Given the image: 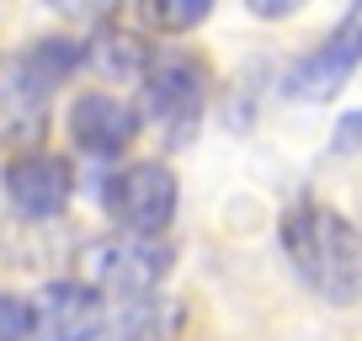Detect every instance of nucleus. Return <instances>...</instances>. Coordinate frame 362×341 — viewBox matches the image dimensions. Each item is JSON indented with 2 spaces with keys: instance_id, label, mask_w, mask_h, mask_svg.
<instances>
[{
  "instance_id": "nucleus-1",
  "label": "nucleus",
  "mask_w": 362,
  "mask_h": 341,
  "mask_svg": "<svg viewBox=\"0 0 362 341\" xmlns=\"http://www.w3.org/2000/svg\"><path fill=\"white\" fill-rule=\"evenodd\" d=\"M283 250L293 262V272L325 304H357L362 299V235L336 208L293 203L283 214Z\"/></svg>"
},
{
  "instance_id": "nucleus-2",
  "label": "nucleus",
  "mask_w": 362,
  "mask_h": 341,
  "mask_svg": "<svg viewBox=\"0 0 362 341\" xmlns=\"http://www.w3.org/2000/svg\"><path fill=\"white\" fill-rule=\"evenodd\" d=\"M170 272V245L144 235H112L86 245V277L80 283L96 288L102 299H149L160 277Z\"/></svg>"
},
{
  "instance_id": "nucleus-3",
  "label": "nucleus",
  "mask_w": 362,
  "mask_h": 341,
  "mask_svg": "<svg viewBox=\"0 0 362 341\" xmlns=\"http://www.w3.org/2000/svg\"><path fill=\"white\" fill-rule=\"evenodd\" d=\"M107 214L123 224V235L160 240V229L176 219V176H170L160 160L123 166L112 182H107Z\"/></svg>"
},
{
  "instance_id": "nucleus-4",
  "label": "nucleus",
  "mask_w": 362,
  "mask_h": 341,
  "mask_svg": "<svg viewBox=\"0 0 362 341\" xmlns=\"http://www.w3.org/2000/svg\"><path fill=\"white\" fill-rule=\"evenodd\" d=\"M54 86L37 54H0V144H37Z\"/></svg>"
},
{
  "instance_id": "nucleus-5",
  "label": "nucleus",
  "mask_w": 362,
  "mask_h": 341,
  "mask_svg": "<svg viewBox=\"0 0 362 341\" xmlns=\"http://www.w3.org/2000/svg\"><path fill=\"white\" fill-rule=\"evenodd\" d=\"M144 112L160 117V123L187 128L208 102V64L192 54V48H160L144 64Z\"/></svg>"
},
{
  "instance_id": "nucleus-6",
  "label": "nucleus",
  "mask_w": 362,
  "mask_h": 341,
  "mask_svg": "<svg viewBox=\"0 0 362 341\" xmlns=\"http://www.w3.org/2000/svg\"><path fill=\"white\" fill-rule=\"evenodd\" d=\"M357 64H362V6H351L336 33L283 75V91L298 96V102H330Z\"/></svg>"
},
{
  "instance_id": "nucleus-7",
  "label": "nucleus",
  "mask_w": 362,
  "mask_h": 341,
  "mask_svg": "<svg viewBox=\"0 0 362 341\" xmlns=\"http://www.w3.org/2000/svg\"><path fill=\"white\" fill-rule=\"evenodd\" d=\"M107 325L102 294L80 277H59L33 294V341H96Z\"/></svg>"
},
{
  "instance_id": "nucleus-8",
  "label": "nucleus",
  "mask_w": 362,
  "mask_h": 341,
  "mask_svg": "<svg viewBox=\"0 0 362 341\" xmlns=\"http://www.w3.org/2000/svg\"><path fill=\"white\" fill-rule=\"evenodd\" d=\"M69 192H75V170L59 155H48V149H27V155H16L11 170H6V197H11L16 214H27V219L64 214Z\"/></svg>"
},
{
  "instance_id": "nucleus-9",
  "label": "nucleus",
  "mask_w": 362,
  "mask_h": 341,
  "mask_svg": "<svg viewBox=\"0 0 362 341\" xmlns=\"http://www.w3.org/2000/svg\"><path fill=\"white\" fill-rule=\"evenodd\" d=\"M134 134H139V112L107 91H86L69 107V139L86 155H117L134 144Z\"/></svg>"
},
{
  "instance_id": "nucleus-10",
  "label": "nucleus",
  "mask_w": 362,
  "mask_h": 341,
  "mask_svg": "<svg viewBox=\"0 0 362 341\" xmlns=\"http://www.w3.org/2000/svg\"><path fill=\"white\" fill-rule=\"evenodd\" d=\"M86 59L102 75H144V64H149V48H144V37H134V33H123V27H102V33L86 43Z\"/></svg>"
},
{
  "instance_id": "nucleus-11",
  "label": "nucleus",
  "mask_w": 362,
  "mask_h": 341,
  "mask_svg": "<svg viewBox=\"0 0 362 341\" xmlns=\"http://www.w3.org/2000/svg\"><path fill=\"white\" fill-rule=\"evenodd\" d=\"M203 16H208V0H187V6H144L139 22L160 27V33H187V27H197Z\"/></svg>"
},
{
  "instance_id": "nucleus-12",
  "label": "nucleus",
  "mask_w": 362,
  "mask_h": 341,
  "mask_svg": "<svg viewBox=\"0 0 362 341\" xmlns=\"http://www.w3.org/2000/svg\"><path fill=\"white\" fill-rule=\"evenodd\" d=\"M0 341H33V304L0 294Z\"/></svg>"
},
{
  "instance_id": "nucleus-13",
  "label": "nucleus",
  "mask_w": 362,
  "mask_h": 341,
  "mask_svg": "<svg viewBox=\"0 0 362 341\" xmlns=\"http://www.w3.org/2000/svg\"><path fill=\"white\" fill-rule=\"evenodd\" d=\"M330 149L336 155H351V149H362V112H346L336 123V139H330Z\"/></svg>"
},
{
  "instance_id": "nucleus-14",
  "label": "nucleus",
  "mask_w": 362,
  "mask_h": 341,
  "mask_svg": "<svg viewBox=\"0 0 362 341\" xmlns=\"http://www.w3.org/2000/svg\"><path fill=\"white\" fill-rule=\"evenodd\" d=\"M256 11H261V16H283V11H293V0H261Z\"/></svg>"
}]
</instances>
